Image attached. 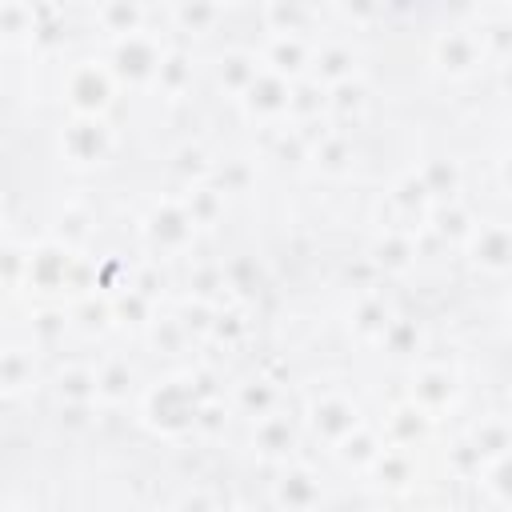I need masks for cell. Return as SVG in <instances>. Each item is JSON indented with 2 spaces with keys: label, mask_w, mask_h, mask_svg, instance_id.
I'll list each match as a JSON object with an SVG mask.
<instances>
[{
  "label": "cell",
  "mask_w": 512,
  "mask_h": 512,
  "mask_svg": "<svg viewBox=\"0 0 512 512\" xmlns=\"http://www.w3.org/2000/svg\"><path fill=\"white\" fill-rule=\"evenodd\" d=\"M168 44L156 36V32H128V36H116L112 48H108V68L116 72L120 84L128 88H152L156 72H160V60H164Z\"/></svg>",
  "instance_id": "6da1fadb"
},
{
  "label": "cell",
  "mask_w": 512,
  "mask_h": 512,
  "mask_svg": "<svg viewBox=\"0 0 512 512\" xmlns=\"http://www.w3.org/2000/svg\"><path fill=\"white\" fill-rule=\"evenodd\" d=\"M116 88L120 80L108 68V60H80L64 76V100L72 116H108L116 104Z\"/></svg>",
  "instance_id": "7a4b0ae2"
},
{
  "label": "cell",
  "mask_w": 512,
  "mask_h": 512,
  "mask_svg": "<svg viewBox=\"0 0 512 512\" xmlns=\"http://www.w3.org/2000/svg\"><path fill=\"white\" fill-rule=\"evenodd\" d=\"M140 232H144V244L160 256V260H172V256H188L200 228L192 224L184 200H160L152 204V212L140 220Z\"/></svg>",
  "instance_id": "3957f363"
},
{
  "label": "cell",
  "mask_w": 512,
  "mask_h": 512,
  "mask_svg": "<svg viewBox=\"0 0 512 512\" xmlns=\"http://www.w3.org/2000/svg\"><path fill=\"white\" fill-rule=\"evenodd\" d=\"M200 396L192 392V384L184 380H160L148 396H144V416L152 428H160L164 436H180V432H192L196 428V416H200Z\"/></svg>",
  "instance_id": "277c9868"
},
{
  "label": "cell",
  "mask_w": 512,
  "mask_h": 512,
  "mask_svg": "<svg viewBox=\"0 0 512 512\" xmlns=\"http://www.w3.org/2000/svg\"><path fill=\"white\" fill-rule=\"evenodd\" d=\"M116 152V132L108 116H72L60 128V156L76 168H96Z\"/></svg>",
  "instance_id": "5b68a950"
},
{
  "label": "cell",
  "mask_w": 512,
  "mask_h": 512,
  "mask_svg": "<svg viewBox=\"0 0 512 512\" xmlns=\"http://www.w3.org/2000/svg\"><path fill=\"white\" fill-rule=\"evenodd\" d=\"M304 424H308V432H312L316 440H324V444H340L348 432H356V428L364 424V412H360V404H356L348 392L328 388V392H320V396L308 400V408H304Z\"/></svg>",
  "instance_id": "8992f818"
},
{
  "label": "cell",
  "mask_w": 512,
  "mask_h": 512,
  "mask_svg": "<svg viewBox=\"0 0 512 512\" xmlns=\"http://www.w3.org/2000/svg\"><path fill=\"white\" fill-rule=\"evenodd\" d=\"M236 104H240L244 116L256 120L260 128L292 124V80L280 76V72H272V68H264V72L252 80V88H248Z\"/></svg>",
  "instance_id": "52a82bcc"
},
{
  "label": "cell",
  "mask_w": 512,
  "mask_h": 512,
  "mask_svg": "<svg viewBox=\"0 0 512 512\" xmlns=\"http://www.w3.org/2000/svg\"><path fill=\"white\" fill-rule=\"evenodd\" d=\"M432 60H436V68L448 72L452 80H464V76L480 72V64L488 60V48H484L480 32H472V28H448V32L436 36Z\"/></svg>",
  "instance_id": "ba28073f"
},
{
  "label": "cell",
  "mask_w": 512,
  "mask_h": 512,
  "mask_svg": "<svg viewBox=\"0 0 512 512\" xmlns=\"http://www.w3.org/2000/svg\"><path fill=\"white\" fill-rule=\"evenodd\" d=\"M40 344L24 332L16 336V328H8L4 336V356H0V384H4V400L12 404L16 396H24L28 388H36V360H40Z\"/></svg>",
  "instance_id": "9c48e42d"
},
{
  "label": "cell",
  "mask_w": 512,
  "mask_h": 512,
  "mask_svg": "<svg viewBox=\"0 0 512 512\" xmlns=\"http://www.w3.org/2000/svg\"><path fill=\"white\" fill-rule=\"evenodd\" d=\"M464 252L468 260L480 268V272H508L512 268V224L504 220H476L472 236L464 240Z\"/></svg>",
  "instance_id": "30bf717a"
},
{
  "label": "cell",
  "mask_w": 512,
  "mask_h": 512,
  "mask_svg": "<svg viewBox=\"0 0 512 512\" xmlns=\"http://www.w3.org/2000/svg\"><path fill=\"white\" fill-rule=\"evenodd\" d=\"M456 392H460V376L448 364H420L408 380V400L420 404L432 420L456 400Z\"/></svg>",
  "instance_id": "8fae6325"
},
{
  "label": "cell",
  "mask_w": 512,
  "mask_h": 512,
  "mask_svg": "<svg viewBox=\"0 0 512 512\" xmlns=\"http://www.w3.org/2000/svg\"><path fill=\"white\" fill-rule=\"evenodd\" d=\"M312 56H316V44L308 36H276V32H268V44L260 52L264 68H272V72H280L288 80L308 76L312 72Z\"/></svg>",
  "instance_id": "7c38bea8"
},
{
  "label": "cell",
  "mask_w": 512,
  "mask_h": 512,
  "mask_svg": "<svg viewBox=\"0 0 512 512\" xmlns=\"http://www.w3.org/2000/svg\"><path fill=\"white\" fill-rule=\"evenodd\" d=\"M260 72H264V60H260L256 52H244V48H228V52H220L216 64H212L216 88L228 92L232 100H240V96L252 88V80H256Z\"/></svg>",
  "instance_id": "4fadbf2b"
},
{
  "label": "cell",
  "mask_w": 512,
  "mask_h": 512,
  "mask_svg": "<svg viewBox=\"0 0 512 512\" xmlns=\"http://www.w3.org/2000/svg\"><path fill=\"white\" fill-rule=\"evenodd\" d=\"M292 444H296V424H292V416L288 412H264L256 424H252V448L260 452V456H268V460H288V452H292Z\"/></svg>",
  "instance_id": "5bb4252c"
},
{
  "label": "cell",
  "mask_w": 512,
  "mask_h": 512,
  "mask_svg": "<svg viewBox=\"0 0 512 512\" xmlns=\"http://www.w3.org/2000/svg\"><path fill=\"white\" fill-rule=\"evenodd\" d=\"M312 80H320L324 88H336L344 80H356V52L352 44L344 40H324L316 44V56H312Z\"/></svg>",
  "instance_id": "9a60e30c"
},
{
  "label": "cell",
  "mask_w": 512,
  "mask_h": 512,
  "mask_svg": "<svg viewBox=\"0 0 512 512\" xmlns=\"http://www.w3.org/2000/svg\"><path fill=\"white\" fill-rule=\"evenodd\" d=\"M428 428H432V416H428L420 404H412V400L404 396L396 408H388L384 440H388V444H404V448H420V440L428 436Z\"/></svg>",
  "instance_id": "2e32d148"
},
{
  "label": "cell",
  "mask_w": 512,
  "mask_h": 512,
  "mask_svg": "<svg viewBox=\"0 0 512 512\" xmlns=\"http://www.w3.org/2000/svg\"><path fill=\"white\" fill-rule=\"evenodd\" d=\"M272 500L276 504H288V508H312V504H324V484H320V476L312 468L292 464V468L280 472Z\"/></svg>",
  "instance_id": "e0dca14e"
},
{
  "label": "cell",
  "mask_w": 512,
  "mask_h": 512,
  "mask_svg": "<svg viewBox=\"0 0 512 512\" xmlns=\"http://www.w3.org/2000/svg\"><path fill=\"white\" fill-rule=\"evenodd\" d=\"M96 392L100 404H124L136 392V364L128 356H104L96 364Z\"/></svg>",
  "instance_id": "ac0fdd59"
},
{
  "label": "cell",
  "mask_w": 512,
  "mask_h": 512,
  "mask_svg": "<svg viewBox=\"0 0 512 512\" xmlns=\"http://www.w3.org/2000/svg\"><path fill=\"white\" fill-rule=\"evenodd\" d=\"M180 200H184V208H188V216H192V224H196L200 232L216 228V224L224 220V208H228V192H224L220 184H212V180L184 188Z\"/></svg>",
  "instance_id": "d6986e66"
},
{
  "label": "cell",
  "mask_w": 512,
  "mask_h": 512,
  "mask_svg": "<svg viewBox=\"0 0 512 512\" xmlns=\"http://www.w3.org/2000/svg\"><path fill=\"white\" fill-rule=\"evenodd\" d=\"M152 92H160L164 100H184L192 92V56L176 44H168L164 60H160V72L152 80Z\"/></svg>",
  "instance_id": "ffe728a7"
},
{
  "label": "cell",
  "mask_w": 512,
  "mask_h": 512,
  "mask_svg": "<svg viewBox=\"0 0 512 512\" xmlns=\"http://www.w3.org/2000/svg\"><path fill=\"white\" fill-rule=\"evenodd\" d=\"M392 320H396V312L388 308V300H384L380 292H364V296L352 304V328H356V336H360L364 344H380Z\"/></svg>",
  "instance_id": "44dd1931"
},
{
  "label": "cell",
  "mask_w": 512,
  "mask_h": 512,
  "mask_svg": "<svg viewBox=\"0 0 512 512\" xmlns=\"http://www.w3.org/2000/svg\"><path fill=\"white\" fill-rule=\"evenodd\" d=\"M92 16H96L100 32H108L112 40L144 28V4L140 0H96Z\"/></svg>",
  "instance_id": "7402d4cb"
},
{
  "label": "cell",
  "mask_w": 512,
  "mask_h": 512,
  "mask_svg": "<svg viewBox=\"0 0 512 512\" xmlns=\"http://www.w3.org/2000/svg\"><path fill=\"white\" fill-rule=\"evenodd\" d=\"M224 20V8L216 0H172V24L188 36H208Z\"/></svg>",
  "instance_id": "603a6c76"
},
{
  "label": "cell",
  "mask_w": 512,
  "mask_h": 512,
  "mask_svg": "<svg viewBox=\"0 0 512 512\" xmlns=\"http://www.w3.org/2000/svg\"><path fill=\"white\" fill-rule=\"evenodd\" d=\"M468 444H472V452L488 464L492 456H500V452H508L512 448V420L508 416H484L480 424H472L468 428V436H464Z\"/></svg>",
  "instance_id": "cb8c5ba5"
},
{
  "label": "cell",
  "mask_w": 512,
  "mask_h": 512,
  "mask_svg": "<svg viewBox=\"0 0 512 512\" xmlns=\"http://www.w3.org/2000/svg\"><path fill=\"white\" fill-rule=\"evenodd\" d=\"M312 8L304 0H268L264 4V28L276 36H308Z\"/></svg>",
  "instance_id": "d4e9b609"
},
{
  "label": "cell",
  "mask_w": 512,
  "mask_h": 512,
  "mask_svg": "<svg viewBox=\"0 0 512 512\" xmlns=\"http://www.w3.org/2000/svg\"><path fill=\"white\" fill-rule=\"evenodd\" d=\"M384 444H388V440H384L376 428L360 424L356 432H348V436L336 444V456H340L344 464H352V468H364V472H368V468H372V460L384 452Z\"/></svg>",
  "instance_id": "484cf974"
},
{
  "label": "cell",
  "mask_w": 512,
  "mask_h": 512,
  "mask_svg": "<svg viewBox=\"0 0 512 512\" xmlns=\"http://www.w3.org/2000/svg\"><path fill=\"white\" fill-rule=\"evenodd\" d=\"M420 176H424L428 192L436 196V204L456 200V192H460V168H456L452 160H428V164L420 168Z\"/></svg>",
  "instance_id": "4316f807"
},
{
  "label": "cell",
  "mask_w": 512,
  "mask_h": 512,
  "mask_svg": "<svg viewBox=\"0 0 512 512\" xmlns=\"http://www.w3.org/2000/svg\"><path fill=\"white\" fill-rule=\"evenodd\" d=\"M236 408L248 416V420H260L264 412H272L276 408V388L268 384V380H244L240 388H236Z\"/></svg>",
  "instance_id": "83f0119b"
},
{
  "label": "cell",
  "mask_w": 512,
  "mask_h": 512,
  "mask_svg": "<svg viewBox=\"0 0 512 512\" xmlns=\"http://www.w3.org/2000/svg\"><path fill=\"white\" fill-rule=\"evenodd\" d=\"M416 348H420V328H416V320H408V316H396L392 324H388V332H384V340H380V352H388V356H416Z\"/></svg>",
  "instance_id": "f1b7e54d"
},
{
  "label": "cell",
  "mask_w": 512,
  "mask_h": 512,
  "mask_svg": "<svg viewBox=\"0 0 512 512\" xmlns=\"http://www.w3.org/2000/svg\"><path fill=\"white\" fill-rule=\"evenodd\" d=\"M4 32H8V44L32 40L36 36V4L32 0H4Z\"/></svg>",
  "instance_id": "f546056e"
},
{
  "label": "cell",
  "mask_w": 512,
  "mask_h": 512,
  "mask_svg": "<svg viewBox=\"0 0 512 512\" xmlns=\"http://www.w3.org/2000/svg\"><path fill=\"white\" fill-rule=\"evenodd\" d=\"M480 480L496 492L500 504H512V448L500 452V456H492V460L480 468Z\"/></svg>",
  "instance_id": "4dcf8cb0"
},
{
  "label": "cell",
  "mask_w": 512,
  "mask_h": 512,
  "mask_svg": "<svg viewBox=\"0 0 512 512\" xmlns=\"http://www.w3.org/2000/svg\"><path fill=\"white\" fill-rule=\"evenodd\" d=\"M480 40H484L488 56H496V60H512V20H508V16L484 24V28H480Z\"/></svg>",
  "instance_id": "1f68e13d"
},
{
  "label": "cell",
  "mask_w": 512,
  "mask_h": 512,
  "mask_svg": "<svg viewBox=\"0 0 512 512\" xmlns=\"http://www.w3.org/2000/svg\"><path fill=\"white\" fill-rule=\"evenodd\" d=\"M336 8L352 28H368L384 12V0H336Z\"/></svg>",
  "instance_id": "d6a6232c"
},
{
  "label": "cell",
  "mask_w": 512,
  "mask_h": 512,
  "mask_svg": "<svg viewBox=\"0 0 512 512\" xmlns=\"http://www.w3.org/2000/svg\"><path fill=\"white\" fill-rule=\"evenodd\" d=\"M496 172H500V184H504V188L512 192V148H508V152L500 156V164H496Z\"/></svg>",
  "instance_id": "836d02e7"
},
{
  "label": "cell",
  "mask_w": 512,
  "mask_h": 512,
  "mask_svg": "<svg viewBox=\"0 0 512 512\" xmlns=\"http://www.w3.org/2000/svg\"><path fill=\"white\" fill-rule=\"evenodd\" d=\"M216 4H220V8H228V4H240V0H216Z\"/></svg>",
  "instance_id": "e575fe53"
},
{
  "label": "cell",
  "mask_w": 512,
  "mask_h": 512,
  "mask_svg": "<svg viewBox=\"0 0 512 512\" xmlns=\"http://www.w3.org/2000/svg\"><path fill=\"white\" fill-rule=\"evenodd\" d=\"M508 324H512V292H508Z\"/></svg>",
  "instance_id": "d590c367"
},
{
  "label": "cell",
  "mask_w": 512,
  "mask_h": 512,
  "mask_svg": "<svg viewBox=\"0 0 512 512\" xmlns=\"http://www.w3.org/2000/svg\"><path fill=\"white\" fill-rule=\"evenodd\" d=\"M508 20H512V4H508Z\"/></svg>",
  "instance_id": "8d00e7d4"
}]
</instances>
